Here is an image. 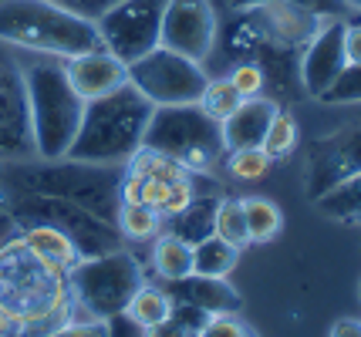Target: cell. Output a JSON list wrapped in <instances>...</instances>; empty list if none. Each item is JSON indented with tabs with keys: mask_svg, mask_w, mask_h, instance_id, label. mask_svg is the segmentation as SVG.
Returning <instances> with one entry per match:
<instances>
[{
	"mask_svg": "<svg viewBox=\"0 0 361 337\" xmlns=\"http://www.w3.org/2000/svg\"><path fill=\"white\" fill-rule=\"evenodd\" d=\"M0 307L14 317V337H41L75 317L68 270L37 257L14 236L0 246Z\"/></svg>",
	"mask_w": 361,
	"mask_h": 337,
	"instance_id": "6da1fadb",
	"label": "cell"
},
{
	"mask_svg": "<svg viewBox=\"0 0 361 337\" xmlns=\"http://www.w3.org/2000/svg\"><path fill=\"white\" fill-rule=\"evenodd\" d=\"M152 101L142 98L132 84L115 88L111 95L85 101L78 135L64 159L92 165H126L142 148V135L152 115Z\"/></svg>",
	"mask_w": 361,
	"mask_h": 337,
	"instance_id": "7a4b0ae2",
	"label": "cell"
},
{
	"mask_svg": "<svg viewBox=\"0 0 361 337\" xmlns=\"http://www.w3.org/2000/svg\"><path fill=\"white\" fill-rule=\"evenodd\" d=\"M0 44L24 54L78 58L102 48L94 20L71 14L58 0H4L0 4Z\"/></svg>",
	"mask_w": 361,
	"mask_h": 337,
	"instance_id": "3957f363",
	"label": "cell"
},
{
	"mask_svg": "<svg viewBox=\"0 0 361 337\" xmlns=\"http://www.w3.org/2000/svg\"><path fill=\"white\" fill-rule=\"evenodd\" d=\"M122 169L126 165H92V162L75 159H27L14 162L4 176L20 193L37 196H58L68 203H78L94 216L115 223L118 206H122Z\"/></svg>",
	"mask_w": 361,
	"mask_h": 337,
	"instance_id": "277c9868",
	"label": "cell"
},
{
	"mask_svg": "<svg viewBox=\"0 0 361 337\" xmlns=\"http://www.w3.org/2000/svg\"><path fill=\"white\" fill-rule=\"evenodd\" d=\"M24 68L27 84V112H31V135H34V159H64L78 135L85 101L68 84L61 58L31 54Z\"/></svg>",
	"mask_w": 361,
	"mask_h": 337,
	"instance_id": "5b68a950",
	"label": "cell"
},
{
	"mask_svg": "<svg viewBox=\"0 0 361 337\" xmlns=\"http://www.w3.org/2000/svg\"><path fill=\"white\" fill-rule=\"evenodd\" d=\"M142 148H152L159 155H169L189 172H206L226 155L220 135V122L189 101V105H156L149 115V125L142 135Z\"/></svg>",
	"mask_w": 361,
	"mask_h": 337,
	"instance_id": "8992f818",
	"label": "cell"
},
{
	"mask_svg": "<svg viewBox=\"0 0 361 337\" xmlns=\"http://www.w3.org/2000/svg\"><path fill=\"white\" fill-rule=\"evenodd\" d=\"M139 287V260L126 253V250H111V253H102V257H85L68 270L71 307L85 321L122 317Z\"/></svg>",
	"mask_w": 361,
	"mask_h": 337,
	"instance_id": "52a82bcc",
	"label": "cell"
},
{
	"mask_svg": "<svg viewBox=\"0 0 361 337\" xmlns=\"http://www.w3.org/2000/svg\"><path fill=\"white\" fill-rule=\"evenodd\" d=\"M20 226H34L44 223L61 229L68 240L78 246L81 260L85 257H102V253H111V250H122V233L118 226L94 216L88 209H81L78 203H68V199H58V196H37V193H20L17 196L14 209H11Z\"/></svg>",
	"mask_w": 361,
	"mask_h": 337,
	"instance_id": "ba28073f",
	"label": "cell"
},
{
	"mask_svg": "<svg viewBox=\"0 0 361 337\" xmlns=\"http://www.w3.org/2000/svg\"><path fill=\"white\" fill-rule=\"evenodd\" d=\"M206 81H209V75H206L203 65H196V61H189L183 54L162 48V44L128 65V84L142 98H149L152 105H189V101H200Z\"/></svg>",
	"mask_w": 361,
	"mask_h": 337,
	"instance_id": "9c48e42d",
	"label": "cell"
},
{
	"mask_svg": "<svg viewBox=\"0 0 361 337\" xmlns=\"http://www.w3.org/2000/svg\"><path fill=\"white\" fill-rule=\"evenodd\" d=\"M169 0H118L111 11L94 20L102 48L111 51L118 61H139L142 54L159 48V31H162V14Z\"/></svg>",
	"mask_w": 361,
	"mask_h": 337,
	"instance_id": "30bf717a",
	"label": "cell"
},
{
	"mask_svg": "<svg viewBox=\"0 0 361 337\" xmlns=\"http://www.w3.org/2000/svg\"><path fill=\"white\" fill-rule=\"evenodd\" d=\"M27 159H34V135L24 68L4 44L0 48V162Z\"/></svg>",
	"mask_w": 361,
	"mask_h": 337,
	"instance_id": "8fae6325",
	"label": "cell"
},
{
	"mask_svg": "<svg viewBox=\"0 0 361 337\" xmlns=\"http://www.w3.org/2000/svg\"><path fill=\"white\" fill-rule=\"evenodd\" d=\"M220 37V17L209 0H169L162 14L159 44L183 54L196 65H206Z\"/></svg>",
	"mask_w": 361,
	"mask_h": 337,
	"instance_id": "7c38bea8",
	"label": "cell"
},
{
	"mask_svg": "<svg viewBox=\"0 0 361 337\" xmlns=\"http://www.w3.org/2000/svg\"><path fill=\"white\" fill-rule=\"evenodd\" d=\"M361 172V122L341 125L307 148V196L317 199Z\"/></svg>",
	"mask_w": 361,
	"mask_h": 337,
	"instance_id": "4fadbf2b",
	"label": "cell"
},
{
	"mask_svg": "<svg viewBox=\"0 0 361 337\" xmlns=\"http://www.w3.org/2000/svg\"><path fill=\"white\" fill-rule=\"evenodd\" d=\"M345 20H324L317 34L304 44L298 65V78L311 98H321L334 78L345 71Z\"/></svg>",
	"mask_w": 361,
	"mask_h": 337,
	"instance_id": "5bb4252c",
	"label": "cell"
},
{
	"mask_svg": "<svg viewBox=\"0 0 361 337\" xmlns=\"http://www.w3.org/2000/svg\"><path fill=\"white\" fill-rule=\"evenodd\" d=\"M243 17L250 20V27L257 31L260 41H267L270 48H281V51L304 48V44L317 34V27L324 24L321 17L304 14V11L283 4V0H267V4L247 7Z\"/></svg>",
	"mask_w": 361,
	"mask_h": 337,
	"instance_id": "9a60e30c",
	"label": "cell"
},
{
	"mask_svg": "<svg viewBox=\"0 0 361 337\" xmlns=\"http://www.w3.org/2000/svg\"><path fill=\"white\" fill-rule=\"evenodd\" d=\"M61 65H64V75H68V84L75 88V95L81 101H94V98L111 95L115 88L128 84V65L118 61L105 48L78 54V58H68Z\"/></svg>",
	"mask_w": 361,
	"mask_h": 337,
	"instance_id": "2e32d148",
	"label": "cell"
},
{
	"mask_svg": "<svg viewBox=\"0 0 361 337\" xmlns=\"http://www.w3.org/2000/svg\"><path fill=\"white\" fill-rule=\"evenodd\" d=\"M274 112H277V101H270L267 95L240 101V108H236L226 122H220L223 148H226V152H236V148H260L264 139H267Z\"/></svg>",
	"mask_w": 361,
	"mask_h": 337,
	"instance_id": "e0dca14e",
	"label": "cell"
},
{
	"mask_svg": "<svg viewBox=\"0 0 361 337\" xmlns=\"http://www.w3.org/2000/svg\"><path fill=\"white\" fill-rule=\"evenodd\" d=\"M169 297L179 300V304H189V307H196V310H203L206 317L240 314V310H243V297H240L226 280H220V276H196V273H189L186 280H176Z\"/></svg>",
	"mask_w": 361,
	"mask_h": 337,
	"instance_id": "ac0fdd59",
	"label": "cell"
},
{
	"mask_svg": "<svg viewBox=\"0 0 361 337\" xmlns=\"http://www.w3.org/2000/svg\"><path fill=\"white\" fill-rule=\"evenodd\" d=\"M216 209H220V196L206 193V196H192L189 206L183 212H176L169 220H162L166 233L179 236L183 243L196 246L200 240L213 236V226H216Z\"/></svg>",
	"mask_w": 361,
	"mask_h": 337,
	"instance_id": "d6986e66",
	"label": "cell"
},
{
	"mask_svg": "<svg viewBox=\"0 0 361 337\" xmlns=\"http://www.w3.org/2000/svg\"><path fill=\"white\" fill-rule=\"evenodd\" d=\"M20 240L27 243L37 257H44L47 263H58L61 270H71L81 260L78 246L68 240L61 229H54V226H44V223L24 226V229H20Z\"/></svg>",
	"mask_w": 361,
	"mask_h": 337,
	"instance_id": "ffe728a7",
	"label": "cell"
},
{
	"mask_svg": "<svg viewBox=\"0 0 361 337\" xmlns=\"http://www.w3.org/2000/svg\"><path fill=\"white\" fill-rule=\"evenodd\" d=\"M152 270L166 280V284H176V280H186L192 273V246L183 243L173 233H162L156 236V246H152Z\"/></svg>",
	"mask_w": 361,
	"mask_h": 337,
	"instance_id": "44dd1931",
	"label": "cell"
},
{
	"mask_svg": "<svg viewBox=\"0 0 361 337\" xmlns=\"http://www.w3.org/2000/svg\"><path fill=\"white\" fill-rule=\"evenodd\" d=\"M314 206L321 209L328 220H338V223H348V226H361V172L345 179L341 186L328 189L324 196H317Z\"/></svg>",
	"mask_w": 361,
	"mask_h": 337,
	"instance_id": "7402d4cb",
	"label": "cell"
},
{
	"mask_svg": "<svg viewBox=\"0 0 361 337\" xmlns=\"http://www.w3.org/2000/svg\"><path fill=\"white\" fill-rule=\"evenodd\" d=\"M236 263H240V250H233L216 233L192 246V273L196 276H220V280H226Z\"/></svg>",
	"mask_w": 361,
	"mask_h": 337,
	"instance_id": "603a6c76",
	"label": "cell"
},
{
	"mask_svg": "<svg viewBox=\"0 0 361 337\" xmlns=\"http://www.w3.org/2000/svg\"><path fill=\"white\" fill-rule=\"evenodd\" d=\"M169 310H173V297H169V290H159V287H149V284H142L135 290V297L128 300L126 314L128 321L135 324L139 331H149V327H156L169 317Z\"/></svg>",
	"mask_w": 361,
	"mask_h": 337,
	"instance_id": "cb8c5ba5",
	"label": "cell"
},
{
	"mask_svg": "<svg viewBox=\"0 0 361 337\" xmlns=\"http://www.w3.org/2000/svg\"><path fill=\"white\" fill-rule=\"evenodd\" d=\"M115 226H118L122 240L149 243L162 233V216H159L156 209L142 206V203H122L118 216H115Z\"/></svg>",
	"mask_w": 361,
	"mask_h": 337,
	"instance_id": "d4e9b609",
	"label": "cell"
},
{
	"mask_svg": "<svg viewBox=\"0 0 361 337\" xmlns=\"http://www.w3.org/2000/svg\"><path fill=\"white\" fill-rule=\"evenodd\" d=\"M243 212H247V229H250V243H270L281 236L283 229V212L277 203H270L264 196H250L243 199Z\"/></svg>",
	"mask_w": 361,
	"mask_h": 337,
	"instance_id": "484cf974",
	"label": "cell"
},
{
	"mask_svg": "<svg viewBox=\"0 0 361 337\" xmlns=\"http://www.w3.org/2000/svg\"><path fill=\"white\" fill-rule=\"evenodd\" d=\"M213 233L226 240L233 250H247L250 246V229H247V212H243V199H220V209H216V226Z\"/></svg>",
	"mask_w": 361,
	"mask_h": 337,
	"instance_id": "4316f807",
	"label": "cell"
},
{
	"mask_svg": "<svg viewBox=\"0 0 361 337\" xmlns=\"http://www.w3.org/2000/svg\"><path fill=\"white\" fill-rule=\"evenodd\" d=\"M300 142V125L298 118L290 112H283V108H277L274 112V118H270V129H267V139H264V152H267L270 159H287L294 148H298Z\"/></svg>",
	"mask_w": 361,
	"mask_h": 337,
	"instance_id": "83f0119b",
	"label": "cell"
},
{
	"mask_svg": "<svg viewBox=\"0 0 361 337\" xmlns=\"http://www.w3.org/2000/svg\"><path fill=\"white\" fill-rule=\"evenodd\" d=\"M240 101H243V98L236 95V88L220 75V78L206 81L203 95H200V101H196V105H200V108H203L213 122H226V118L240 108Z\"/></svg>",
	"mask_w": 361,
	"mask_h": 337,
	"instance_id": "f1b7e54d",
	"label": "cell"
},
{
	"mask_svg": "<svg viewBox=\"0 0 361 337\" xmlns=\"http://www.w3.org/2000/svg\"><path fill=\"white\" fill-rule=\"evenodd\" d=\"M230 159H226V169H230V176L240 179V182H257V179H264L270 172V159L264 148H236V152H226Z\"/></svg>",
	"mask_w": 361,
	"mask_h": 337,
	"instance_id": "f546056e",
	"label": "cell"
},
{
	"mask_svg": "<svg viewBox=\"0 0 361 337\" xmlns=\"http://www.w3.org/2000/svg\"><path fill=\"white\" fill-rule=\"evenodd\" d=\"M223 78L233 84L236 95L243 98V101H247V98H260L264 95V88H267V75H264V68L253 65V61H236Z\"/></svg>",
	"mask_w": 361,
	"mask_h": 337,
	"instance_id": "4dcf8cb0",
	"label": "cell"
},
{
	"mask_svg": "<svg viewBox=\"0 0 361 337\" xmlns=\"http://www.w3.org/2000/svg\"><path fill=\"white\" fill-rule=\"evenodd\" d=\"M317 101H324V105H358L361 101V65H345V71L334 78V84Z\"/></svg>",
	"mask_w": 361,
	"mask_h": 337,
	"instance_id": "1f68e13d",
	"label": "cell"
},
{
	"mask_svg": "<svg viewBox=\"0 0 361 337\" xmlns=\"http://www.w3.org/2000/svg\"><path fill=\"white\" fill-rule=\"evenodd\" d=\"M196 337H257V331L240 314H220V317H209Z\"/></svg>",
	"mask_w": 361,
	"mask_h": 337,
	"instance_id": "d6a6232c",
	"label": "cell"
},
{
	"mask_svg": "<svg viewBox=\"0 0 361 337\" xmlns=\"http://www.w3.org/2000/svg\"><path fill=\"white\" fill-rule=\"evenodd\" d=\"M41 337H111V321H85V317H71L68 324L47 331Z\"/></svg>",
	"mask_w": 361,
	"mask_h": 337,
	"instance_id": "836d02e7",
	"label": "cell"
},
{
	"mask_svg": "<svg viewBox=\"0 0 361 337\" xmlns=\"http://www.w3.org/2000/svg\"><path fill=\"white\" fill-rule=\"evenodd\" d=\"M192 196H196V176L183 179V182H173L159 216H162V220H169V216H176V212H183V209L189 206V199H192Z\"/></svg>",
	"mask_w": 361,
	"mask_h": 337,
	"instance_id": "e575fe53",
	"label": "cell"
},
{
	"mask_svg": "<svg viewBox=\"0 0 361 337\" xmlns=\"http://www.w3.org/2000/svg\"><path fill=\"white\" fill-rule=\"evenodd\" d=\"M283 4H290V7H298L304 14H314L321 20H341L348 11L345 0H283Z\"/></svg>",
	"mask_w": 361,
	"mask_h": 337,
	"instance_id": "d590c367",
	"label": "cell"
},
{
	"mask_svg": "<svg viewBox=\"0 0 361 337\" xmlns=\"http://www.w3.org/2000/svg\"><path fill=\"white\" fill-rule=\"evenodd\" d=\"M61 7H68L71 14L85 17V20H98V17L105 14V11H111L118 0H58Z\"/></svg>",
	"mask_w": 361,
	"mask_h": 337,
	"instance_id": "8d00e7d4",
	"label": "cell"
},
{
	"mask_svg": "<svg viewBox=\"0 0 361 337\" xmlns=\"http://www.w3.org/2000/svg\"><path fill=\"white\" fill-rule=\"evenodd\" d=\"M345 61L348 65H361V24H348V20H345Z\"/></svg>",
	"mask_w": 361,
	"mask_h": 337,
	"instance_id": "74e56055",
	"label": "cell"
},
{
	"mask_svg": "<svg viewBox=\"0 0 361 337\" xmlns=\"http://www.w3.org/2000/svg\"><path fill=\"white\" fill-rule=\"evenodd\" d=\"M331 337H361V321H355V317H341V321H334Z\"/></svg>",
	"mask_w": 361,
	"mask_h": 337,
	"instance_id": "f35d334b",
	"label": "cell"
},
{
	"mask_svg": "<svg viewBox=\"0 0 361 337\" xmlns=\"http://www.w3.org/2000/svg\"><path fill=\"white\" fill-rule=\"evenodd\" d=\"M111 337H142V331L128 317H111Z\"/></svg>",
	"mask_w": 361,
	"mask_h": 337,
	"instance_id": "ab89813d",
	"label": "cell"
},
{
	"mask_svg": "<svg viewBox=\"0 0 361 337\" xmlns=\"http://www.w3.org/2000/svg\"><path fill=\"white\" fill-rule=\"evenodd\" d=\"M14 317H11V314H7V310H4V307H0V337H14Z\"/></svg>",
	"mask_w": 361,
	"mask_h": 337,
	"instance_id": "60d3db41",
	"label": "cell"
},
{
	"mask_svg": "<svg viewBox=\"0 0 361 337\" xmlns=\"http://www.w3.org/2000/svg\"><path fill=\"white\" fill-rule=\"evenodd\" d=\"M257 4H267V0H233V11H247V7H257Z\"/></svg>",
	"mask_w": 361,
	"mask_h": 337,
	"instance_id": "b9f144b4",
	"label": "cell"
},
{
	"mask_svg": "<svg viewBox=\"0 0 361 337\" xmlns=\"http://www.w3.org/2000/svg\"><path fill=\"white\" fill-rule=\"evenodd\" d=\"M348 7H355V11H361V0H345Z\"/></svg>",
	"mask_w": 361,
	"mask_h": 337,
	"instance_id": "7bdbcfd3",
	"label": "cell"
}]
</instances>
